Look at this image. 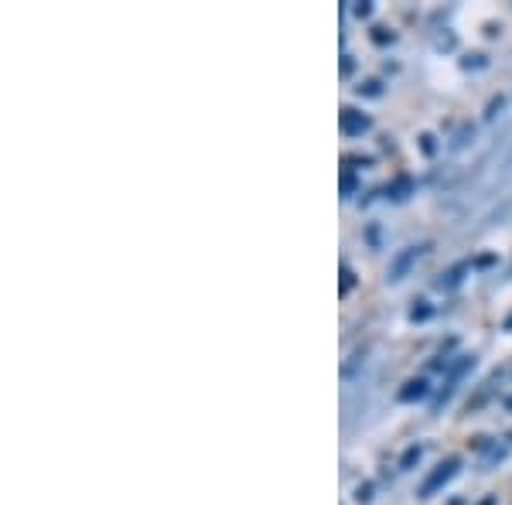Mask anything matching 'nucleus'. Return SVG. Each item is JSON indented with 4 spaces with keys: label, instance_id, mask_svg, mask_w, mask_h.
<instances>
[{
    "label": "nucleus",
    "instance_id": "f257e3e1",
    "mask_svg": "<svg viewBox=\"0 0 512 505\" xmlns=\"http://www.w3.org/2000/svg\"><path fill=\"white\" fill-rule=\"evenodd\" d=\"M472 369H475V355H461V359L454 362V366L448 369V379H444V386L437 389V396H434V410H441L444 403L451 400V396H454V389H458V383H461V379H465Z\"/></svg>",
    "mask_w": 512,
    "mask_h": 505
},
{
    "label": "nucleus",
    "instance_id": "f03ea898",
    "mask_svg": "<svg viewBox=\"0 0 512 505\" xmlns=\"http://www.w3.org/2000/svg\"><path fill=\"white\" fill-rule=\"evenodd\" d=\"M458 468H461V458H454V454H451V458H444L441 465H437V468L431 471V475L424 478V485H420V495H424V499H431V495H437L444 485L451 482L454 475H458Z\"/></svg>",
    "mask_w": 512,
    "mask_h": 505
},
{
    "label": "nucleus",
    "instance_id": "7ed1b4c3",
    "mask_svg": "<svg viewBox=\"0 0 512 505\" xmlns=\"http://www.w3.org/2000/svg\"><path fill=\"white\" fill-rule=\"evenodd\" d=\"M427 250H431V246H407L403 253H396L393 263H390V273H386V277H390V284H400L403 277H410V270L417 267L420 256H424Z\"/></svg>",
    "mask_w": 512,
    "mask_h": 505
},
{
    "label": "nucleus",
    "instance_id": "20e7f679",
    "mask_svg": "<svg viewBox=\"0 0 512 505\" xmlns=\"http://www.w3.org/2000/svg\"><path fill=\"white\" fill-rule=\"evenodd\" d=\"M338 127H342L345 137H362L369 127H373V120H369L366 113H359V110H352V106H345V110L338 113Z\"/></svg>",
    "mask_w": 512,
    "mask_h": 505
},
{
    "label": "nucleus",
    "instance_id": "39448f33",
    "mask_svg": "<svg viewBox=\"0 0 512 505\" xmlns=\"http://www.w3.org/2000/svg\"><path fill=\"white\" fill-rule=\"evenodd\" d=\"M427 396H431V379H424V376L407 379L400 389V403H420V400H427Z\"/></svg>",
    "mask_w": 512,
    "mask_h": 505
},
{
    "label": "nucleus",
    "instance_id": "423d86ee",
    "mask_svg": "<svg viewBox=\"0 0 512 505\" xmlns=\"http://www.w3.org/2000/svg\"><path fill=\"white\" fill-rule=\"evenodd\" d=\"M475 447L482 451V461H485V465H495V461H502V458L509 454V441H502V444H499V441H489V437H478Z\"/></svg>",
    "mask_w": 512,
    "mask_h": 505
},
{
    "label": "nucleus",
    "instance_id": "0eeeda50",
    "mask_svg": "<svg viewBox=\"0 0 512 505\" xmlns=\"http://www.w3.org/2000/svg\"><path fill=\"white\" fill-rule=\"evenodd\" d=\"M410 195H414V178L410 175H400L393 185H386V198H393V202H407Z\"/></svg>",
    "mask_w": 512,
    "mask_h": 505
},
{
    "label": "nucleus",
    "instance_id": "6e6552de",
    "mask_svg": "<svg viewBox=\"0 0 512 505\" xmlns=\"http://www.w3.org/2000/svg\"><path fill=\"white\" fill-rule=\"evenodd\" d=\"M472 267H475V263H458V267H451V270L441 277V287H458L461 280H465V273L472 270Z\"/></svg>",
    "mask_w": 512,
    "mask_h": 505
},
{
    "label": "nucleus",
    "instance_id": "1a4fd4ad",
    "mask_svg": "<svg viewBox=\"0 0 512 505\" xmlns=\"http://www.w3.org/2000/svg\"><path fill=\"white\" fill-rule=\"evenodd\" d=\"M420 454H424V451H420V444L407 447V451H403V458H400V468H403V471H410V468H414L417 461H420Z\"/></svg>",
    "mask_w": 512,
    "mask_h": 505
},
{
    "label": "nucleus",
    "instance_id": "9d476101",
    "mask_svg": "<svg viewBox=\"0 0 512 505\" xmlns=\"http://www.w3.org/2000/svg\"><path fill=\"white\" fill-rule=\"evenodd\" d=\"M355 188H359V178L352 175L349 168L342 171V198H352L355 195Z\"/></svg>",
    "mask_w": 512,
    "mask_h": 505
},
{
    "label": "nucleus",
    "instance_id": "9b49d317",
    "mask_svg": "<svg viewBox=\"0 0 512 505\" xmlns=\"http://www.w3.org/2000/svg\"><path fill=\"white\" fill-rule=\"evenodd\" d=\"M434 314V308L427 301H417L414 308H410V321H427Z\"/></svg>",
    "mask_w": 512,
    "mask_h": 505
},
{
    "label": "nucleus",
    "instance_id": "f8f14e48",
    "mask_svg": "<svg viewBox=\"0 0 512 505\" xmlns=\"http://www.w3.org/2000/svg\"><path fill=\"white\" fill-rule=\"evenodd\" d=\"M352 287H355V273H352V267H345L342 263V287H338V291H342V297H345Z\"/></svg>",
    "mask_w": 512,
    "mask_h": 505
},
{
    "label": "nucleus",
    "instance_id": "ddd939ff",
    "mask_svg": "<svg viewBox=\"0 0 512 505\" xmlns=\"http://www.w3.org/2000/svg\"><path fill=\"white\" fill-rule=\"evenodd\" d=\"M373 41L376 45H386V41H393V35L386 28H373Z\"/></svg>",
    "mask_w": 512,
    "mask_h": 505
},
{
    "label": "nucleus",
    "instance_id": "4468645a",
    "mask_svg": "<svg viewBox=\"0 0 512 505\" xmlns=\"http://www.w3.org/2000/svg\"><path fill=\"white\" fill-rule=\"evenodd\" d=\"M352 11L359 14V18H369V14H373V4H369V0H362V4H355Z\"/></svg>",
    "mask_w": 512,
    "mask_h": 505
},
{
    "label": "nucleus",
    "instance_id": "2eb2a0df",
    "mask_svg": "<svg viewBox=\"0 0 512 505\" xmlns=\"http://www.w3.org/2000/svg\"><path fill=\"white\" fill-rule=\"evenodd\" d=\"M420 147H424V154H434V151H437V144H434V137H431V134L420 137Z\"/></svg>",
    "mask_w": 512,
    "mask_h": 505
},
{
    "label": "nucleus",
    "instance_id": "dca6fc26",
    "mask_svg": "<svg viewBox=\"0 0 512 505\" xmlns=\"http://www.w3.org/2000/svg\"><path fill=\"white\" fill-rule=\"evenodd\" d=\"M359 93H366V96H379V82H366V86H359Z\"/></svg>",
    "mask_w": 512,
    "mask_h": 505
},
{
    "label": "nucleus",
    "instance_id": "f3484780",
    "mask_svg": "<svg viewBox=\"0 0 512 505\" xmlns=\"http://www.w3.org/2000/svg\"><path fill=\"white\" fill-rule=\"evenodd\" d=\"M369 492H373V488H369V485H359V495H355V499H359V502H369V499H373V495H369Z\"/></svg>",
    "mask_w": 512,
    "mask_h": 505
},
{
    "label": "nucleus",
    "instance_id": "a211bd4d",
    "mask_svg": "<svg viewBox=\"0 0 512 505\" xmlns=\"http://www.w3.org/2000/svg\"><path fill=\"white\" fill-rule=\"evenodd\" d=\"M352 69H355V62L349 59V55H342V76H349Z\"/></svg>",
    "mask_w": 512,
    "mask_h": 505
},
{
    "label": "nucleus",
    "instance_id": "6ab92c4d",
    "mask_svg": "<svg viewBox=\"0 0 512 505\" xmlns=\"http://www.w3.org/2000/svg\"><path fill=\"white\" fill-rule=\"evenodd\" d=\"M492 263H495V256H478L475 267H492Z\"/></svg>",
    "mask_w": 512,
    "mask_h": 505
},
{
    "label": "nucleus",
    "instance_id": "aec40b11",
    "mask_svg": "<svg viewBox=\"0 0 512 505\" xmlns=\"http://www.w3.org/2000/svg\"><path fill=\"white\" fill-rule=\"evenodd\" d=\"M468 69H472V65H485V55H468Z\"/></svg>",
    "mask_w": 512,
    "mask_h": 505
},
{
    "label": "nucleus",
    "instance_id": "412c9836",
    "mask_svg": "<svg viewBox=\"0 0 512 505\" xmlns=\"http://www.w3.org/2000/svg\"><path fill=\"white\" fill-rule=\"evenodd\" d=\"M502 328H506V331H512V314H509L506 321H502Z\"/></svg>",
    "mask_w": 512,
    "mask_h": 505
},
{
    "label": "nucleus",
    "instance_id": "4be33fe9",
    "mask_svg": "<svg viewBox=\"0 0 512 505\" xmlns=\"http://www.w3.org/2000/svg\"><path fill=\"white\" fill-rule=\"evenodd\" d=\"M506 410H512V396H506Z\"/></svg>",
    "mask_w": 512,
    "mask_h": 505
},
{
    "label": "nucleus",
    "instance_id": "5701e85b",
    "mask_svg": "<svg viewBox=\"0 0 512 505\" xmlns=\"http://www.w3.org/2000/svg\"><path fill=\"white\" fill-rule=\"evenodd\" d=\"M482 505H495V499H485V502H482Z\"/></svg>",
    "mask_w": 512,
    "mask_h": 505
}]
</instances>
